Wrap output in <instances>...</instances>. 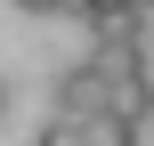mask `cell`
Here are the masks:
<instances>
[{"mask_svg":"<svg viewBox=\"0 0 154 146\" xmlns=\"http://www.w3.org/2000/svg\"><path fill=\"white\" fill-rule=\"evenodd\" d=\"M32 146H81V130H73L65 114H49V122H41V138H32Z\"/></svg>","mask_w":154,"mask_h":146,"instance_id":"5","label":"cell"},{"mask_svg":"<svg viewBox=\"0 0 154 146\" xmlns=\"http://www.w3.org/2000/svg\"><path fill=\"white\" fill-rule=\"evenodd\" d=\"M106 106V73L89 65V57H73V65H57V81H49V114H65V122H81V114H97Z\"/></svg>","mask_w":154,"mask_h":146,"instance_id":"2","label":"cell"},{"mask_svg":"<svg viewBox=\"0 0 154 146\" xmlns=\"http://www.w3.org/2000/svg\"><path fill=\"white\" fill-rule=\"evenodd\" d=\"M24 16H73V0H16Z\"/></svg>","mask_w":154,"mask_h":146,"instance_id":"6","label":"cell"},{"mask_svg":"<svg viewBox=\"0 0 154 146\" xmlns=\"http://www.w3.org/2000/svg\"><path fill=\"white\" fill-rule=\"evenodd\" d=\"M106 114H122L130 130H146V122H154V81H146V73H122V81H106Z\"/></svg>","mask_w":154,"mask_h":146,"instance_id":"3","label":"cell"},{"mask_svg":"<svg viewBox=\"0 0 154 146\" xmlns=\"http://www.w3.org/2000/svg\"><path fill=\"white\" fill-rule=\"evenodd\" d=\"M73 130H81V146H138V138H146V130H130L122 114H106V106H97V114H81Z\"/></svg>","mask_w":154,"mask_h":146,"instance_id":"4","label":"cell"},{"mask_svg":"<svg viewBox=\"0 0 154 146\" xmlns=\"http://www.w3.org/2000/svg\"><path fill=\"white\" fill-rule=\"evenodd\" d=\"M130 8H138V16H154V0H130Z\"/></svg>","mask_w":154,"mask_h":146,"instance_id":"7","label":"cell"},{"mask_svg":"<svg viewBox=\"0 0 154 146\" xmlns=\"http://www.w3.org/2000/svg\"><path fill=\"white\" fill-rule=\"evenodd\" d=\"M89 33H97L89 65H97L106 81H122V73H146V16H138V8H122V16H89Z\"/></svg>","mask_w":154,"mask_h":146,"instance_id":"1","label":"cell"},{"mask_svg":"<svg viewBox=\"0 0 154 146\" xmlns=\"http://www.w3.org/2000/svg\"><path fill=\"white\" fill-rule=\"evenodd\" d=\"M0 114H8V81H0Z\"/></svg>","mask_w":154,"mask_h":146,"instance_id":"8","label":"cell"}]
</instances>
